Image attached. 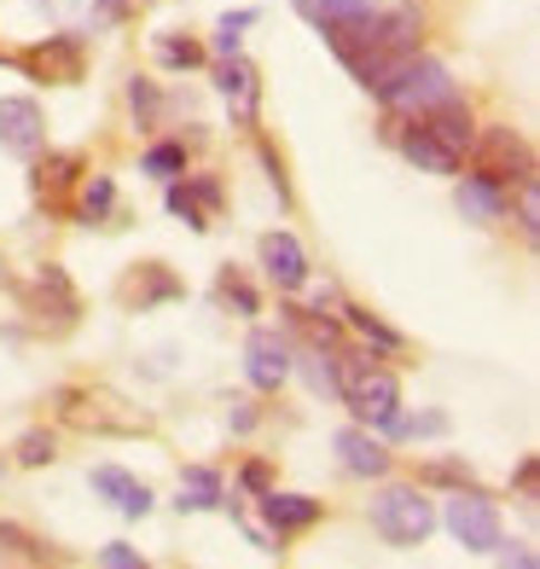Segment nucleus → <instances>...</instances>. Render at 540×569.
Segmentation results:
<instances>
[{"label": "nucleus", "mask_w": 540, "mask_h": 569, "mask_svg": "<svg viewBox=\"0 0 540 569\" xmlns=\"http://www.w3.org/2000/svg\"><path fill=\"white\" fill-rule=\"evenodd\" d=\"M338 396L343 407L354 412V425H383L401 412V383L390 367H378L372 355H354V360H338Z\"/></svg>", "instance_id": "obj_1"}, {"label": "nucleus", "mask_w": 540, "mask_h": 569, "mask_svg": "<svg viewBox=\"0 0 540 569\" xmlns=\"http://www.w3.org/2000/svg\"><path fill=\"white\" fill-rule=\"evenodd\" d=\"M372 535L378 540H390V547H424L430 529H436V506L424 500V488L419 482H390V488H378L372 506Z\"/></svg>", "instance_id": "obj_2"}, {"label": "nucleus", "mask_w": 540, "mask_h": 569, "mask_svg": "<svg viewBox=\"0 0 540 569\" xmlns=\"http://www.w3.org/2000/svg\"><path fill=\"white\" fill-rule=\"evenodd\" d=\"M471 158H477V174H488L494 187H518V180H529V174H534V146H529L511 122L477 128Z\"/></svg>", "instance_id": "obj_3"}, {"label": "nucleus", "mask_w": 540, "mask_h": 569, "mask_svg": "<svg viewBox=\"0 0 540 569\" xmlns=\"http://www.w3.org/2000/svg\"><path fill=\"white\" fill-rule=\"evenodd\" d=\"M442 523H448V535L459 540L466 552H477V558H488L506 540V517H500V506L488 500V495H477V488H453V500H448V511H442Z\"/></svg>", "instance_id": "obj_4"}, {"label": "nucleus", "mask_w": 540, "mask_h": 569, "mask_svg": "<svg viewBox=\"0 0 540 569\" xmlns=\"http://www.w3.org/2000/svg\"><path fill=\"white\" fill-rule=\"evenodd\" d=\"M448 93H459L453 76H448V64L413 53V59L401 64V76H396V88H390V99H383V106H390V111H407V117H424L430 106H442Z\"/></svg>", "instance_id": "obj_5"}, {"label": "nucleus", "mask_w": 540, "mask_h": 569, "mask_svg": "<svg viewBox=\"0 0 540 569\" xmlns=\"http://www.w3.org/2000/svg\"><path fill=\"white\" fill-rule=\"evenodd\" d=\"M244 378H250V390H262V396H279L291 383V343H286V331H273V326H256L250 338H244Z\"/></svg>", "instance_id": "obj_6"}, {"label": "nucleus", "mask_w": 540, "mask_h": 569, "mask_svg": "<svg viewBox=\"0 0 540 569\" xmlns=\"http://www.w3.org/2000/svg\"><path fill=\"white\" fill-rule=\"evenodd\" d=\"M23 315H36L41 326H47V315H53V331H70L76 320H82V297H76V284L64 279L59 262L36 268L30 291H23Z\"/></svg>", "instance_id": "obj_7"}, {"label": "nucleus", "mask_w": 540, "mask_h": 569, "mask_svg": "<svg viewBox=\"0 0 540 569\" xmlns=\"http://www.w3.org/2000/svg\"><path fill=\"white\" fill-rule=\"evenodd\" d=\"M0 151L18 163H30L36 151H47V117L30 93H7L0 99Z\"/></svg>", "instance_id": "obj_8"}, {"label": "nucleus", "mask_w": 540, "mask_h": 569, "mask_svg": "<svg viewBox=\"0 0 540 569\" xmlns=\"http://www.w3.org/2000/svg\"><path fill=\"white\" fill-rule=\"evenodd\" d=\"M59 419L76 425V430H93V436H134L146 430V419H134V412H111L117 401L93 396V390H59Z\"/></svg>", "instance_id": "obj_9"}, {"label": "nucleus", "mask_w": 540, "mask_h": 569, "mask_svg": "<svg viewBox=\"0 0 540 569\" xmlns=\"http://www.w3.org/2000/svg\"><path fill=\"white\" fill-rule=\"evenodd\" d=\"M18 64L30 70L36 82L76 88V82H82V70H88V53H82V36H47V41H36Z\"/></svg>", "instance_id": "obj_10"}, {"label": "nucleus", "mask_w": 540, "mask_h": 569, "mask_svg": "<svg viewBox=\"0 0 540 569\" xmlns=\"http://www.w3.org/2000/svg\"><path fill=\"white\" fill-rule=\"evenodd\" d=\"M221 180L216 174H174L169 180V216H180V221H187L192 232H210V221L221 216Z\"/></svg>", "instance_id": "obj_11"}, {"label": "nucleus", "mask_w": 540, "mask_h": 569, "mask_svg": "<svg viewBox=\"0 0 540 569\" xmlns=\"http://www.w3.org/2000/svg\"><path fill=\"white\" fill-rule=\"evenodd\" d=\"M216 93L227 99L239 128H256V117H262V76H256V64L244 53H227L216 64Z\"/></svg>", "instance_id": "obj_12"}, {"label": "nucleus", "mask_w": 540, "mask_h": 569, "mask_svg": "<svg viewBox=\"0 0 540 569\" xmlns=\"http://www.w3.org/2000/svg\"><path fill=\"white\" fill-rule=\"evenodd\" d=\"M256 262H262L268 284H279V291H302L308 284V250L297 232H262V244H256Z\"/></svg>", "instance_id": "obj_13"}, {"label": "nucleus", "mask_w": 540, "mask_h": 569, "mask_svg": "<svg viewBox=\"0 0 540 569\" xmlns=\"http://www.w3.org/2000/svg\"><path fill=\"white\" fill-rule=\"evenodd\" d=\"M401 158L413 163L419 174H442V180H453L459 169H466V158H459L453 146H442V140H436V134H430V128H424L419 117L401 128Z\"/></svg>", "instance_id": "obj_14"}, {"label": "nucleus", "mask_w": 540, "mask_h": 569, "mask_svg": "<svg viewBox=\"0 0 540 569\" xmlns=\"http://www.w3.org/2000/svg\"><path fill=\"white\" fill-rule=\"evenodd\" d=\"M331 448H338L349 477H390V448H383L367 425H343L338 436H331Z\"/></svg>", "instance_id": "obj_15"}, {"label": "nucleus", "mask_w": 540, "mask_h": 569, "mask_svg": "<svg viewBox=\"0 0 540 569\" xmlns=\"http://www.w3.org/2000/svg\"><path fill=\"white\" fill-rule=\"evenodd\" d=\"M88 488H93V495L106 500V506H117L122 517H146V511H151V488H146L140 477H128L122 465H93V471H88Z\"/></svg>", "instance_id": "obj_16"}, {"label": "nucleus", "mask_w": 540, "mask_h": 569, "mask_svg": "<svg viewBox=\"0 0 540 569\" xmlns=\"http://www.w3.org/2000/svg\"><path fill=\"white\" fill-rule=\"evenodd\" d=\"M453 180H459V174H453ZM453 203H459V216H466V221L494 227V221H506V210H511V192L494 187L488 174H466V180L453 187Z\"/></svg>", "instance_id": "obj_17"}, {"label": "nucleus", "mask_w": 540, "mask_h": 569, "mask_svg": "<svg viewBox=\"0 0 540 569\" xmlns=\"http://www.w3.org/2000/svg\"><path fill=\"white\" fill-rule=\"evenodd\" d=\"M262 500V517H268V529L286 540V535H302V529H314L326 506L320 500H308V495H279V488H268V495H256Z\"/></svg>", "instance_id": "obj_18"}, {"label": "nucleus", "mask_w": 540, "mask_h": 569, "mask_svg": "<svg viewBox=\"0 0 540 569\" xmlns=\"http://www.w3.org/2000/svg\"><path fill=\"white\" fill-rule=\"evenodd\" d=\"M419 122H424V128H430V134L442 140V146H453L459 158H466V151H471V140H477V117H471V106H466L459 93H448L442 106H430Z\"/></svg>", "instance_id": "obj_19"}, {"label": "nucleus", "mask_w": 540, "mask_h": 569, "mask_svg": "<svg viewBox=\"0 0 540 569\" xmlns=\"http://www.w3.org/2000/svg\"><path fill=\"white\" fill-rule=\"evenodd\" d=\"M187 284H180L163 262H134V273L122 279V302L128 308H151V302H174Z\"/></svg>", "instance_id": "obj_20"}, {"label": "nucleus", "mask_w": 540, "mask_h": 569, "mask_svg": "<svg viewBox=\"0 0 540 569\" xmlns=\"http://www.w3.org/2000/svg\"><path fill=\"white\" fill-rule=\"evenodd\" d=\"M30 163H36V192L53 203V198H64L76 187V174H82V151H47V158L36 151Z\"/></svg>", "instance_id": "obj_21"}, {"label": "nucleus", "mask_w": 540, "mask_h": 569, "mask_svg": "<svg viewBox=\"0 0 540 569\" xmlns=\"http://www.w3.org/2000/svg\"><path fill=\"white\" fill-rule=\"evenodd\" d=\"M227 500V482H221V471H210V465H187L180 471V511H216Z\"/></svg>", "instance_id": "obj_22"}, {"label": "nucleus", "mask_w": 540, "mask_h": 569, "mask_svg": "<svg viewBox=\"0 0 540 569\" xmlns=\"http://www.w3.org/2000/svg\"><path fill=\"white\" fill-rule=\"evenodd\" d=\"M291 7L320 30V23H343V18H372L378 7H390V0H291Z\"/></svg>", "instance_id": "obj_23"}, {"label": "nucleus", "mask_w": 540, "mask_h": 569, "mask_svg": "<svg viewBox=\"0 0 540 569\" xmlns=\"http://www.w3.org/2000/svg\"><path fill=\"white\" fill-rule=\"evenodd\" d=\"M291 372H302V383L314 396H338V355L302 349V355H291Z\"/></svg>", "instance_id": "obj_24"}, {"label": "nucleus", "mask_w": 540, "mask_h": 569, "mask_svg": "<svg viewBox=\"0 0 540 569\" xmlns=\"http://www.w3.org/2000/svg\"><path fill=\"white\" fill-rule=\"evenodd\" d=\"M216 302H221V308H233L239 320L262 315V297H256V284H250L239 268H221V279H216Z\"/></svg>", "instance_id": "obj_25"}, {"label": "nucleus", "mask_w": 540, "mask_h": 569, "mask_svg": "<svg viewBox=\"0 0 540 569\" xmlns=\"http://www.w3.org/2000/svg\"><path fill=\"white\" fill-rule=\"evenodd\" d=\"M111 210H117V180L111 174H93L88 187H82V198H76V221L93 227V221H106Z\"/></svg>", "instance_id": "obj_26"}, {"label": "nucleus", "mask_w": 540, "mask_h": 569, "mask_svg": "<svg viewBox=\"0 0 540 569\" xmlns=\"http://www.w3.org/2000/svg\"><path fill=\"white\" fill-rule=\"evenodd\" d=\"M343 320L360 331V338H367L372 349H383V355H396V349H407V338H401V331L396 326H383L378 315H372V308H343Z\"/></svg>", "instance_id": "obj_27"}, {"label": "nucleus", "mask_w": 540, "mask_h": 569, "mask_svg": "<svg viewBox=\"0 0 540 569\" xmlns=\"http://www.w3.org/2000/svg\"><path fill=\"white\" fill-rule=\"evenodd\" d=\"M151 53H158V64H169V70H198L203 59H210V53H203L198 41H187V36H158V41H151Z\"/></svg>", "instance_id": "obj_28"}, {"label": "nucleus", "mask_w": 540, "mask_h": 569, "mask_svg": "<svg viewBox=\"0 0 540 569\" xmlns=\"http://www.w3.org/2000/svg\"><path fill=\"white\" fill-rule=\"evenodd\" d=\"M140 169H146V174H158V180L187 174V146H180V140H158V146H146Z\"/></svg>", "instance_id": "obj_29"}, {"label": "nucleus", "mask_w": 540, "mask_h": 569, "mask_svg": "<svg viewBox=\"0 0 540 569\" xmlns=\"http://www.w3.org/2000/svg\"><path fill=\"white\" fill-rule=\"evenodd\" d=\"M59 459V436L53 430H23L18 436V465H30V471H41V465Z\"/></svg>", "instance_id": "obj_30"}, {"label": "nucleus", "mask_w": 540, "mask_h": 569, "mask_svg": "<svg viewBox=\"0 0 540 569\" xmlns=\"http://www.w3.org/2000/svg\"><path fill=\"white\" fill-rule=\"evenodd\" d=\"M158 106H163V99H158V82H151V76H128V111H134L140 128L158 122Z\"/></svg>", "instance_id": "obj_31"}, {"label": "nucleus", "mask_w": 540, "mask_h": 569, "mask_svg": "<svg viewBox=\"0 0 540 569\" xmlns=\"http://www.w3.org/2000/svg\"><path fill=\"white\" fill-rule=\"evenodd\" d=\"M256 23V12H227L221 23H216V59H227V53H239V41H244V30Z\"/></svg>", "instance_id": "obj_32"}, {"label": "nucleus", "mask_w": 540, "mask_h": 569, "mask_svg": "<svg viewBox=\"0 0 540 569\" xmlns=\"http://www.w3.org/2000/svg\"><path fill=\"white\" fill-rule=\"evenodd\" d=\"M518 227H523V239L540 232V187H534V174L518 180Z\"/></svg>", "instance_id": "obj_33"}, {"label": "nucleus", "mask_w": 540, "mask_h": 569, "mask_svg": "<svg viewBox=\"0 0 540 569\" xmlns=\"http://www.w3.org/2000/svg\"><path fill=\"white\" fill-rule=\"evenodd\" d=\"M419 482H442V488H471V471H466V465H453V459H430L424 471H419Z\"/></svg>", "instance_id": "obj_34"}, {"label": "nucleus", "mask_w": 540, "mask_h": 569, "mask_svg": "<svg viewBox=\"0 0 540 569\" xmlns=\"http://www.w3.org/2000/svg\"><path fill=\"white\" fill-rule=\"evenodd\" d=\"M146 0H93V23H128Z\"/></svg>", "instance_id": "obj_35"}, {"label": "nucleus", "mask_w": 540, "mask_h": 569, "mask_svg": "<svg viewBox=\"0 0 540 569\" xmlns=\"http://www.w3.org/2000/svg\"><path fill=\"white\" fill-rule=\"evenodd\" d=\"M424 436H448V412H419V419H407V442H424Z\"/></svg>", "instance_id": "obj_36"}, {"label": "nucleus", "mask_w": 540, "mask_h": 569, "mask_svg": "<svg viewBox=\"0 0 540 569\" xmlns=\"http://www.w3.org/2000/svg\"><path fill=\"white\" fill-rule=\"evenodd\" d=\"M99 563H106V569H140L146 558L128 547V540H111V547H99Z\"/></svg>", "instance_id": "obj_37"}, {"label": "nucleus", "mask_w": 540, "mask_h": 569, "mask_svg": "<svg viewBox=\"0 0 540 569\" xmlns=\"http://www.w3.org/2000/svg\"><path fill=\"white\" fill-rule=\"evenodd\" d=\"M262 163H268V180H273V192H279V203H291V180H286V163L273 158V146L262 140Z\"/></svg>", "instance_id": "obj_38"}, {"label": "nucleus", "mask_w": 540, "mask_h": 569, "mask_svg": "<svg viewBox=\"0 0 540 569\" xmlns=\"http://www.w3.org/2000/svg\"><path fill=\"white\" fill-rule=\"evenodd\" d=\"M244 488H250V495H268V488H273V471H268L262 459H250V465H244Z\"/></svg>", "instance_id": "obj_39"}, {"label": "nucleus", "mask_w": 540, "mask_h": 569, "mask_svg": "<svg viewBox=\"0 0 540 569\" xmlns=\"http://www.w3.org/2000/svg\"><path fill=\"white\" fill-rule=\"evenodd\" d=\"M494 558H500V563H518V569H534V552H529V547H506V540L494 547Z\"/></svg>", "instance_id": "obj_40"}, {"label": "nucleus", "mask_w": 540, "mask_h": 569, "mask_svg": "<svg viewBox=\"0 0 540 569\" xmlns=\"http://www.w3.org/2000/svg\"><path fill=\"white\" fill-rule=\"evenodd\" d=\"M233 407H239V412H227V425H233V430H250V425H256V407H250V401H233Z\"/></svg>", "instance_id": "obj_41"}, {"label": "nucleus", "mask_w": 540, "mask_h": 569, "mask_svg": "<svg viewBox=\"0 0 540 569\" xmlns=\"http://www.w3.org/2000/svg\"><path fill=\"white\" fill-rule=\"evenodd\" d=\"M518 488H523V495H534V459L518 465Z\"/></svg>", "instance_id": "obj_42"}]
</instances>
